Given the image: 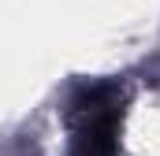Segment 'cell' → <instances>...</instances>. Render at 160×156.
I'll use <instances>...</instances> for the list:
<instances>
[{"label":"cell","mask_w":160,"mask_h":156,"mask_svg":"<svg viewBox=\"0 0 160 156\" xmlns=\"http://www.w3.org/2000/svg\"><path fill=\"white\" fill-rule=\"evenodd\" d=\"M119 93L101 85L82 93L75 104V149L71 156H116L119 153Z\"/></svg>","instance_id":"cell-1"}]
</instances>
